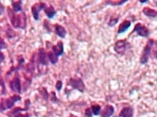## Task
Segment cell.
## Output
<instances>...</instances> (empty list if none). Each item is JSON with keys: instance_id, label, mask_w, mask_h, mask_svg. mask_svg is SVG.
Here are the masks:
<instances>
[{"instance_id": "1", "label": "cell", "mask_w": 157, "mask_h": 117, "mask_svg": "<svg viewBox=\"0 0 157 117\" xmlns=\"http://www.w3.org/2000/svg\"><path fill=\"white\" fill-rule=\"evenodd\" d=\"M150 56L157 60V41L154 40H148L146 45L144 46L142 54L140 56V63L141 64H146L148 63Z\"/></svg>"}, {"instance_id": "2", "label": "cell", "mask_w": 157, "mask_h": 117, "mask_svg": "<svg viewBox=\"0 0 157 117\" xmlns=\"http://www.w3.org/2000/svg\"><path fill=\"white\" fill-rule=\"evenodd\" d=\"M7 12L10 22L14 28L25 29L27 27V17L25 12L17 14L11 8H8Z\"/></svg>"}, {"instance_id": "3", "label": "cell", "mask_w": 157, "mask_h": 117, "mask_svg": "<svg viewBox=\"0 0 157 117\" xmlns=\"http://www.w3.org/2000/svg\"><path fill=\"white\" fill-rule=\"evenodd\" d=\"M21 100V97L18 95H13L11 97L7 99H2L1 100V111L13 108L15 103Z\"/></svg>"}, {"instance_id": "4", "label": "cell", "mask_w": 157, "mask_h": 117, "mask_svg": "<svg viewBox=\"0 0 157 117\" xmlns=\"http://www.w3.org/2000/svg\"><path fill=\"white\" fill-rule=\"evenodd\" d=\"M129 44L128 43L126 40H120L116 41L114 46V50L119 55H123L126 51L129 49Z\"/></svg>"}, {"instance_id": "5", "label": "cell", "mask_w": 157, "mask_h": 117, "mask_svg": "<svg viewBox=\"0 0 157 117\" xmlns=\"http://www.w3.org/2000/svg\"><path fill=\"white\" fill-rule=\"evenodd\" d=\"M69 85L73 89H77L81 93H83L85 91V86L82 78H70L69 81Z\"/></svg>"}, {"instance_id": "6", "label": "cell", "mask_w": 157, "mask_h": 117, "mask_svg": "<svg viewBox=\"0 0 157 117\" xmlns=\"http://www.w3.org/2000/svg\"><path fill=\"white\" fill-rule=\"evenodd\" d=\"M46 7H47L46 4L43 2H37V3L34 4L33 6H32L31 10H32V14H33V17L34 20H36V21L39 20L40 12L42 10H44V9Z\"/></svg>"}, {"instance_id": "7", "label": "cell", "mask_w": 157, "mask_h": 117, "mask_svg": "<svg viewBox=\"0 0 157 117\" xmlns=\"http://www.w3.org/2000/svg\"><path fill=\"white\" fill-rule=\"evenodd\" d=\"M10 88L12 91L16 92L17 93H21V79L18 75L14 77L10 82Z\"/></svg>"}, {"instance_id": "8", "label": "cell", "mask_w": 157, "mask_h": 117, "mask_svg": "<svg viewBox=\"0 0 157 117\" xmlns=\"http://www.w3.org/2000/svg\"><path fill=\"white\" fill-rule=\"evenodd\" d=\"M48 55L44 49H39V54H38V64L42 66L48 65Z\"/></svg>"}, {"instance_id": "9", "label": "cell", "mask_w": 157, "mask_h": 117, "mask_svg": "<svg viewBox=\"0 0 157 117\" xmlns=\"http://www.w3.org/2000/svg\"><path fill=\"white\" fill-rule=\"evenodd\" d=\"M133 31L136 32L139 36L143 37H148L149 35V30L146 28L145 26L141 25L140 23H137L134 26V29Z\"/></svg>"}, {"instance_id": "10", "label": "cell", "mask_w": 157, "mask_h": 117, "mask_svg": "<svg viewBox=\"0 0 157 117\" xmlns=\"http://www.w3.org/2000/svg\"><path fill=\"white\" fill-rule=\"evenodd\" d=\"M52 52L58 56H63L64 53V46H63V43L62 41H59L56 45L52 46Z\"/></svg>"}, {"instance_id": "11", "label": "cell", "mask_w": 157, "mask_h": 117, "mask_svg": "<svg viewBox=\"0 0 157 117\" xmlns=\"http://www.w3.org/2000/svg\"><path fill=\"white\" fill-rule=\"evenodd\" d=\"M133 108L130 106H127V107H124L122 110H121L120 113L118 115V117H133Z\"/></svg>"}, {"instance_id": "12", "label": "cell", "mask_w": 157, "mask_h": 117, "mask_svg": "<svg viewBox=\"0 0 157 117\" xmlns=\"http://www.w3.org/2000/svg\"><path fill=\"white\" fill-rule=\"evenodd\" d=\"M115 112V108L112 105L107 104L101 112V117H111Z\"/></svg>"}, {"instance_id": "13", "label": "cell", "mask_w": 157, "mask_h": 117, "mask_svg": "<svg viewBox=\"0 0 157 117\" xmlns=\"http://www.w3.org/2000/svg\"><path fill=\"white\" fill-rule=\"evenodd\" d=\"M55 33H56V35L59 36L61 38H65L67 36V31H66L64 27L60 25H55Z\"/></svg>"}, {"instance_id": "14", "label": "cell", "mask_w": 157, "mask_h": 117, "mask_svg": "<svg viewBox=\"0 0 157 117\" xmlns=\"http://www.w3.org/2000/svg\"><path fill=\"white\" fill-rule=\"evenodd\" d=\"M131 25V21L129 20H125L122 24L119 25L118 29V34H121V33H123L128 29L130 27Z\"/></svg>"}, {"instance_id": "15", "label": "cell", "mask_w": 157, "mask_h": 117, "mask_svg": "<svg viewBox=\"0 0 157 117\" xmlns=\"http://www.w3.org/2000/svg\"><path fill=\"white\" fill-rule=\"evenodd\" d=\"M142 12L144 15H146L148 18H157V11H155V10L151 9V8L144 7Z\"/></svg>"}, {"instance_id": "16", "label": "cell", "mask_w": 157, "mask_h": 117, "mask_svg": "<svg viewBox=\"0 0 157 117\" xmlns=\"http://www.w3.org/2000/svg\"><path fill=\"white\" fill-rule=\"evenodd\" d=\"M12 8L13 10L16 13L22 10V1L18 0V1H11Z\"/></svg>"}, {"instance_id": "17", "label": "cell", "mask_w": 157, "mask_h": 117, "mask_svg": "<svg viewBox=\"0 0 157 117\" xmlns=\"http://www.w3.org/2000/svg\"><path fill=\"white\" fill-rule=\"evenodd\" d=\"M44 12L49 19L53 18L55 17V15L56 14V10L52 5L49 6H47L44 9Z\"/></svg>"}, {"instance_id": "18", "label": "cell", "mask_w": 157, "mask_h": 117, "mask_svg": "<svg viewBox=\"0 0 157 117\" xmlns=\"http://www.w3.org/2000/svg\"><path fill=\"white\" fill-rule=\"evenodd\" d=\"M48 59H49V61L52 63V64H56L58 63V60H59V57L56 56L53 52H49L48 53Z\"/></svg>"}, {"instance_id": "19", "label": "cell", "mask_w": 157, "mask_h": 117, "mask_svg": "<svg viewBox=\"0 0 157 117\" xmlns=\"http://www.w3.org/2000/svg\"><path fill=\"white\" fill-rule=\"evenodd\" d=\"M91 108H92L93 115H100V111H101V107H100L99 104H93V105H92Z\"/></svg>"}, {"instance_id": "20", "label": "cell", "mask_w": 157, "mask_h": 117, "mask_svg": "<svg viewBox=\"0 0 157 117\" xmlns=\"http://www.w3.org/2000/svg\"><path fill=\"white\" fill-rule=\"evenodd\" d=\"M128 2V0H124V1H117V2H114V1H107L105 2L107 4H109V5H111V6H120V5H122V4L126 3V2Z\"/></svg>"}, {"instance_id": "21", "label": "cell", "mask_w": 157, "mask_h": 117, "mask_svg": "<svg viewBox=\"0 0 157 117\" xmlns=\"http://www.w3.org/2000/svg\"><path fill=\"white\" fill-rule=\"evenodd\" d=\"M10 115L13 117H29V115L28 113L21 114V112H15V113H10Z\"/></svg>"}, {"instance_id": "22", "label": "cell", "mask_w": 157, "mask_h": 117, "mask_svg": "<svg viewBox=\"0 0 157 117\" xmlns=\"http://www.w3.org/2000/svg\"><path fill=\"white\" fill-rule=\"evenodd\" d=\"M118 20H119L118 18H111V20H110L109 23H108V25L111 26V27L115 25L118 22Z\"/></svg>"}, {"instance_id": "23", "label": "cell", "mask_w": 157, "mask_h": 117, "mask_svg": "<svg viewBox=\"0 0 157 117\" xmlns=\"http://www.w3.org/2000/svg\"><path fill=\"white\" fill-rule=\"evenodd\" d=\"M85 115H86L87 117H93V111H92V108H88L87 109L85 110Z\"/></svg>"}, {"instance_id": "24", "label": "cell", "mask_w": 157, "mask_h": 117, "mask_svg": "<svg viewBox=\"0 0 157 117\" xmlns=\"http://www.w3.org/2000/svg\"><path fill=\"white\" fill-rule=\"evenodd\" d=\"M1 86H2V95L6 94V89H5V84L2 78H1Z\"/></svg>"}, {"instance_id": "25", "label": "cell", "mask_w": 157, "mask_h": 117, "mask_svg": "<svg viewBox=\"0 0 157 117\" xmlns=\"http://www.w3.org/2000/svg\"><path fill=\"white\" fill-rule=\"evenodd\" d=\"M6 47H7V45H6V43H5V41H4L3 39H1V41H0V49H6Z\"/></svg>"}, {"instance_id": "26", "label": "cell", "mask_w": 157, "mask_h": 117, "mask_svg": "<svg viewBox=\"0 0 157 117\" xmlns=\"http://www.w3.org/2000/svg\"><path fill=\"white\" fill-rule=\"evenodd\" d=\"M62 86H63V82L62 81H58L56 82V89H57L58 91H60L62 89Z\"/></svg>"}, {"instance_id": "27", "label": "cell", "mask_w": 157, "mask_h": 117, "mask_svg": "<svg viewBox=\"0 0 157 117\" xmlns=\"http://www.w3.org/2000/svg\"><path fill=\"white\" fill-rule=\"evenodd\" d=\"M0 56H1V63H2V62L4 61V55L2 52H1V53H0Z\"/></svg>"}, {"instance_id": "28", "label": "cell", "mask_w": 157, "mask_h": 117, "mask_svg": "<svg viewBox=\"0 0 157 117\" xmlns=\"http://www.w3.org/2000/svg\"><path fill=\"white\" fill-rule=\"evenodd\" d=\"M140 3H145V2H148V0H144V1H143V0H140Z\"/></svg>"}, {"instance_id": "29", "label": "cell", "mask_w": 157, "mask_h": 117, "mask_svg": "<svg viewBox=\"0 0 157 117\" xmlns=\"http://www.w3.org/2000/svg\"><path fill=\"white\" fill-rule=\"evenodd\" d=\"M3 6L1 5V14H2V13H3Z\"/></svg>"}]
</instances>
